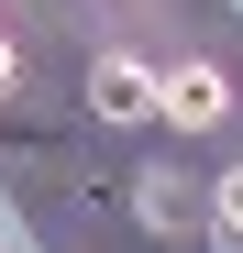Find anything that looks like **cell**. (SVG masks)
I'll return each mask as SVG.
<instances>
[{"mask_svg": "<svg viewBox=\"0 0 243 253\" xmlns=\"http://www.w3.org/2000/svg\"><path fill=\"white\" fill-rule=\"evenodd\" d=\"M155 121H177V132H221V121H232V66H221V55L155 66Z\"/></svg>", "mask_w": 243, "mask_h": 253, "instance_id": "1", "label": "cell"}, {"mask_svg": "<svg viewBox=\"0 0 243 253\" xmlns=\"http://www.w3.org/2000/svg\"><path fill=\"white\" fill-rule=\"evenodd\" d=\"M89 121H111V132L155 121V66H144V55H100V66H89Z\"/></svg>", "mask_w": 243, "mask_h": 253, "instance_id": "2", "label": "cell"}, {"mask_svg": "<svg viewBox=\"0 0 243 253\" xmlns=\"http://www.w3.org/2000/svg\"><path fill=\"white\" fill-rule=\"evenodd\" d=\"M221 231L243 242V165H232V176H221Z\"/></svg>", "mask_w": 243, "mask_h": 253, "instance_id": "3", "label": "cell"}, {"mask_svg": "<svg viewBox=\"0 0 243 253\" xmlns=\"http://www.w3.org/2000/svg\"><path fill=\"white\" fill-rule=\"evenodd\" d=\"M11 88H22V55H11V44H0V99H11Z\"/></svg>", "mask_w": 243, "mask_h": 253, "instance_id": "4", "label": "cell"}]
</instances>
